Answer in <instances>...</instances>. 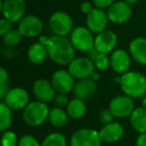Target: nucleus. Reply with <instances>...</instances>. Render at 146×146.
I'll return each instance as SVG.
<instances>
[{"label":"nucleus","mask_w":146,"mask_h":146,"mask_svg":"<svg viewBox=\"0 0 146 146\" xmlns=\"http://www.w3.org/2000/svg\"><path fill=\"white\" fill-rule=\"evenodd\" d=\"M39 42L46 47L49 58L57 64L68 65L74 59L75 48L65 36H41Z\"/></svg>","instance_id":"nucleus-1"},{"label":"nucleus","mask_w":146,"mask_h":146,"mask_svg":"<svg viewBox=\"0 0 146 146\" xmlns=\"http://www.w3.org/2000/svg\"><path fill=\"white\" fill-rule=\"evenodd\" d=\"M73 94L75 98H79L81 100H85L90 98L96 91V83L91 78L79 79L74 85Z\"/></svg>","instance_id":"nucleus-19"},{"label":"nucleus","mask_w":146,"mask_h":146,"mask_svg":"<svg viewBox=\"0 0 146 146\" xmlns=\"http://www.w3.org/2000/svg\"><path fill=\"white\" fill-rule=\"evenodd\" d=\"M110 66L118 74H124L130 67V55L124 49H116L110 56Z\"/></svg>","instance_id":"nucleus-17"},{"label":"nucleus","mask_w":146,"mask_h":146,"mask_svg":"<svg viewBox=\"0 0 146 146\" xmlns=\"http://www.w3.org/2000/svg\"><path fill=\"white\" fill-rule=\"evenodd\" d=\"M9 85L7 83H1L0 84V99L3 100L6 96V94L9 91Z\"/></svg>","instance_id":"nucleus-36"},{"label":"nucleus","mask_w":146,"mask_h":146,"mask_svg":"<svg viewBox=\"0 0 146 146\" xmlns=\"http://www.w3.org/2000/svg\"><path fill=\"white\" fill-rule=\"evenodd\" d=\"M48 106L46 103L41 101H32L27 104L23 109L22 117L23 120L29 126H39L43 124L49 116Z\"/></svg>","instance_id":"nucleus-3"},{"label":"nucleus","mask_w":146,"mask_h":146,"mask_svg":"<svg viewBox=\"0 0 146 146\" xmlns=\"http://www.w3.org/2000/svg\"><path fill=\"white\" fill-rule=\"evenodd\" d=\"M132 15L131 5L125 1H116L107 9L109 21L115 24H123L127 22Z\"/></svg>","instance_id":"nucleus-10"},{"label":"nucleus","mask_w":146,"mask_h":146,"mask_svg":"<svg viewBox=\"0 0 146 146\" xmlns=\"http://www.w3.org/2000/svg\"><path fill=\"white\" fill-rule=\"evenodd\" d=\"M120 86L124 94L131 98L143 97L146 94V77L140 72L127 71L121 75Z\"/></svg>","instance_id":"nucleus-2"},{"label":"nucleus","mask_w":146,"mask_h":146,"mask_svg":"<svg viewBox=\"0 0 146 146\" xmlns=\"http://www.w3.org/2000/svg\"><path fill=\"white\" fill-rule=\"evenodd\" d=\"M126 3H128V4H130V5H132V4H135L136 2H137L138 0H124Z\"/></svg>","instance_id":"nucleus-42"},{"label":"nucleus","mask_w":146,"mask_h":146,"mask_svg":"<svg viewBox=\"0 0 146 146\" xmlns=\"http://www.w3.org/2000/svg\"><path fill=\"white\" fill-rule=\"evenodd\" d=\"M53 101H54V104L56 105V107H60V108L65 107V106H67L69 103L68 96H67L65 93L56 94L54 99H53Z\"/></svg>","instance_id":"nucleus-31"},{"label":"nucleus","mask_w":146,"mask_h":146,"mask_svg":"<svg viewBox=\"0 0 146 146\" xmlns=\"http://www.w3.org/2000/svg\"><path fill=\"white\" fill-rule=\"evenodd\" d=\"M25 5L24 0H3L1 1V12L5 19L12 23L19 22L24 17Z\"/></svg>","instance_id":"nucleus-7"},{"label":"nucleus","mask_w":146,"mask_h":146,"mask_svg":"<svg viewBox=\"0 0 146 146\" xmlns=\"http://www.w3.org/2000/svg\"><path fill=\"white\" fill-rule=\"evenodd\" d=\"M33 93L36 99L41 102H49L54 99L55 97V89L52 83L47 81L46 79H37L33 84Z\"/></svg>","instance_id":"nucleus-16"},{"label":"nucleus","mask_w":146,"mask_h":146,"mask_svg":"<svg viewBox=\"0 0 146 146\" xmlns=\"http://www.w3.org/2000/svg\"><path fill=\"white\" fill-rule=\"evenodd\" d=\"M10 30H12V22H10L5 18L1 19V21H0V35L3 37Z\"/></svg>","instance_id":"nucleus-33"},{"label":"nucleus","mask_w":146,"mask_h":146,"mask_svg":"<svg viewBox=\"0 0 146 146\" xmlns=\"http://www.w3.org/2000/svg\"><path fill=\"white\" fill-rule=\"evenodd\" d=\"M94 69L95 65L93 61L88 59L87 57L74 58L68 64V71L73 77L77 79L90 78L92 73L94 72Z\"/></svg>","instance_id":"nucleus-8"},{"label":"nucleus","mask_w":146,"mask_h":146,"mask_svg":"<svg viewBox=\"0 0 146 146\" xmlns=\"http://www.w3.org/2000/svg\"><path fill=\"white\" fill-rule=\"evenodd\" d=\"M49 122L54 127H63L67 123L68 120V113L64 111L63 108L60 107H53L49 111L48 116Z\"/></svg>","instance_id":"nucleus-24"},{"label":"nucleus","mask_w":146,"mask_h":146,"mask_svg":"<svg viewBox=\"0 0 146 146\" xmlns=\"http://www.w3.org/2000/svg\"><path fill=\"white\" fill-rule=\"evenodd\" d=\"M8 80V73L4 68L0 69V84L1 83H7Z\"/></svg>","instance_id":"nucleus-39"},{"label":"nucleus","mask_w":146,"mask_h":146,"mask_svg":"<svg viewBox=\"0 0 146 146\" xmlns=\"http://www.w3.org/2000/svg\"><path fill=\"white\" fill-rule=\"evenodd\" d=\"M109 109L113 113L114 117L124 118L128 117L134 111L133 98L126 95H117L110 101Z\"/></svg>","instance_id":"nucleus-9"},{"label":"nucleus","mask_w":146,"mask_h":146,"mask_svg":"<svg viewBox=\"0 0 146 146\" xmlns=\"http://www.w3.org/2000/svg\"><path fill=\"white\" fill-rule=\"evenodd\" d=\"M93 63L96 69L99 71H105L110 66V56H108L106 53H99Z\"/></svg>","instance_id":"nucleus-29"},{"label":"nucleus","mask_w":146,"mask_h":146,"mask_svg":"<svg viewBox=\"0 0 146 146\" xmlns=\"http://www.w3.org/2000/svg\"><path fill=\"white\" fill-rule=\"evenodd\" d=\"M3 102L11 109H24L29 103L28 92L21 87L11 88L3 99Z\"/></svg>","instance_id":"nucleus-12"},{"label":"nucleus","mask_w":146,"mask_h":146,"mask_svg":"<svg viewBox=\"0 0 146 146\" xmlns=\"http://www.w3.org/2000/svg\"><path fill=\"white\" fill-rule=\"evenodd\" d=\"M114 2H115V0H92L94 6L99 9H108Z\"/></svg>","instance_id":"nucleus-34"},{"label":"nucleus","mask_w":146,"mask_h":146,"mask_svg":"<svg viewBox=\"0 0 146 146\" xmlns=\"http://www.w3.org/2000/svg\"><path fill=\"white\" fill-rule=\"evenodd\" d=\"M47 56H48V52H47L46 47L40 42L33 43L32 45L29 46L28 51H27V57L29 61L33 64H40L44 62Z\"/></svg>","instance_id":"nucleus-21"},{"label":"nucleus","mask_w":146,"mask_h":146,"mask_svg":"<svg viewBox=\"0 0 146 146\" xmlns=\"http://www.w3.org/2000/svg\"><path fill=\"white\" fill-rule=\"evenodd\" d=\"M90 78H91L92 80H94V81H97V80H99V78H100L99 73H96L95 71H94V72L92 73V75L90 76Z\"/></svg>","instance_id":"nucleus-40"},{"label":"nucleus","mask_w":146,"mask_h":146,"mask_svg":"<svg viewBox=\"0 0 146 146\" xmlns=\"http://www.w3.org/2000/svg\"><path fill=\"white\" fill-rule=\"evenodd\" d=\"M51 83L55 91L58 93H68L74 88V77L70 74L68 70L60 69L53 73L51 77Z\"/></svg>","instance_id":"nucleus-11"},{"label":"nucleus","mask_w":146,"mask_h":146,"mask_svg":"<svg viewBox=\"0 0 146 146\" xmlns=\"http://www.w3.org/2000/svg\"><path fill=\"white\" fill-rule=\"evenodd\" d=\"M43 29V23L40 18L35 15L24 16L18 24V30L22 36L35 37L38 36Z\"/></svg>","instance_id":"nucleus-13"},{"label":"nucleus","mask_w":146,"mask_h":146,"mask_svg":"<svg viewBox=\"0 0 146 146\" xmlns=\"http://www.w3.org/2000/svg\"><path fill=\"white\" fill-rule=\"evenodd\" d=\"M136 146H146V132L141 133L136 139Z\"/></svg>","instance_id":"nucleus-38"},{"label":"nucleus","mask_w":146,"mask_h":146,"mask_svg":"<svg viewBox=\"0 0 146 146\" xmlns=\"http://www.w3.org/2000/svg\"><path fill=\"white\" fill-rule=\"evenodd\" d=\"M41 146H67V140L60 132H52L44 138Z\"/></svg>","instance_id":"nucleus-26"},{"label":"nucleus","mask_w":146,"mask_h":146,"mask_svg":"<svg viewBox=\"0 0 146 146\" xmlns=\"http://www.w3.org/2000/svg\"><path fill=\"white\" fill-rule=\"evenodd\" d=\"M107 13L104 12L103 9L94 8L86 17V25L87 28L92 33H100L105 30L108 23Z\"/></svg>","instance_id":"nucleus-14"},{"label":"nucleus","mask_w":146,"mask_h":146,"mask_svg":"<svg viewBox=\"0 0 146 146\" xmlns=\"http://www.w3.org/2000/svg\"><path fill=\"white\" fill-rule=\"evenodd\" d=\"M113 117H114L113 113L110 111L109 108H108V109L102 110V111L99 113V120H100L101 123L104 124V125H105V124L110 123V122H112Z\"/></svg>","instance_id":"nucleus-32"},{"label":"nucleus","mask_w":146,"mask_h":146,"mask_svg":"<svg viewBox=\"0 0 146 146\" xmlns=\"http://www.w3.org/2000/svg\"><path fill=\"white\" fill-rule=\"evenodd\" d=\"M18 141L17 139L16 133L13 131H9L6 130L4 133L2 134V138H1V145L2 146H18Z\"/></svg>","instance_id":"nucleus-28"},{"label":"nucleus","mask_w":146,"mask_h":146,"mask_svg":"<svg viewBox=\"0 0 146 146\" xmlns=\"http://www.w3.org/2000/svg\"><path fill=\"white\" fill-rule=\"evenodd\" d=\"M117 44V35L111 30H104L98 33L94 39V47L100 53L108 54Z\"/></svg>","instance_id":"nucleus-15"},{"label":"nucleus","mask_w":146,"mask_h":146,"mask_svg":"<svg viewBox=\"0 0 146 146\" xmlns=\"http://www.w3.org/2000/svg\"><path fill=\"white\" fill-rule=\"evenodd\" d=\"M115 82H116L117 84H120V83H121V75L117 76V77L115 78Z\"/></svg>","instance_id":"nucleus-43"},{"label":"nucleus","mask_w":146,"mask_h":146,"mask_svg":"<svg viewBox=\"0 0 146 146\" xmlns=\"http://www.w3.org/2000/svg\"><path fill=\"white\" fill-rule=\"evenodd\" d=\"M129 53L137 63L146 65V38L136 37L129 44Z\"/></svg>","instance_id":"nucleus-20"},{"label":"nucleus","mask_w":146,"mask_h":146,"mask_svg":"<svg viewBox=\"0 0 146 146\" xmlns=\"http://www.w3.org/2000/svg\"><path fill=\"white\" fill-rule=\"evenodd\" d=\"M12 122V114L11 108H9L4 102L0 103V130L6 131L11 125Z\"/></svg>","instance_id":"nucleus-25"},{"label":"nucleus","mask_w":146,"mask_h":146,"mask_svg":"<svg viewBox=\"0 0 146 146\" xmlns=\"http://www.w3.org/2000/svg\"><path fill=\"white\" fill-rule=\"evenodd\" d=\"M130 124L135 131L140 134L146 132V109L139 107L134 109L130 115Z\"/></svg>","instance_id":"nucleus-22"},{"label":"nucleus","mask_w":146,"mask_h":146,"mask_svg":"<svg viewBox=\"0 0 146 146\" xmlns=\"http://www.w3.org/2000/svg\"><path fill=\"white\" fill-rule=\"evenodd\" d=\"M101 142L99 132L92 128H81L72 134L70 146H100Z\"/></svg>","instance_id":"nucleus-6"},{"label":"nucleus","mask_w":146,"mask_h":146,"mask_svg":"<svg viewBox=\"0 0 146 146\" xmlns=\"http://www.w3.org/2000/svg\"><path fill=\"white\" fill-rule=\"evenodd\" d=\"M123 126L118 122H110L105 124L99 131V136L102 142L113 143L120 139L123 136Z\"/></svg>","instance_id":"nucleus-18"},{"label":"nucleus","mask_w":146,"mask_h":146,"mask_svg":"<svg viewBox=\"0 0 146 146\" xmlns=\"http://www.w3.org/2000/svg\"><path fill=\"white\" fill-rule=\"evenodd\" d=\"M142 107L146 109V94L143 96V98H142Z\"/></svg>","instance_id":"nucleus-41"},{"label":"nucleus","mask_w":146,"mask_h":146,"mask_svg":"<svg viewBox=\"0 0 146 146\" xmlns=\"http://www.w3.org/2000/svg\"><path fill=\"white\" fill-rule=\"evenodd\" d=\"M49 27L55 35L66 36L73 31V21L66 12L56 11L49 18Z\"/></svg>","instance_id":"nucleus-5"},{"label":"nucleus","mask_w":146,"mask_h":146,"mask_svg":"<svg viewBox=\"0 0 146 146\" xmlns=\"http://www.w3.org/2000/svg\"><path fill=\"white\" fill-rule=\"evenodd\" d=\"M67 107V113L73 119H80L86 113V105L84 103V100L79 98H74L70 100Z\"/></svg>","instance_id":"nucleus-23"},{"label":"nucleus","mask_w":146,"mask_h":146,"mask_svg":"<svg viewBox=\"0 0 146 146\" xmlns=\"http://www.w3.org/2000/svg\"><path fill=\"white\" fill-rule=\"evenodd\" d=\"M21 33L19 32V30H10L8 33L3 36V42L7 47H14L16 45H18L21 41Z\"/></svg>","instance_id":"nucleus-27"},{"label":"nucleus","mask_w":146,"mask_h":146,"mask_svg":"<svg viewBox=\"0 0 146 146\" xmlns=\"http://www.w3.org/2000/svg\"><path fill=\"white\" fill-rule=\"evenodd\" d=\"M80 8H81V11L84 13V14H89V13L94 9L93 6H92V4L90 2H88V1L82 2L81 5H80Z\"/></svg>","instance_id":"nucleus-35"},{"label":"nucleus","mask_w":146,"mask_h":146,"mask_svg":"<svg viewBox=\"0 0 146 146\" xmlns=\"http://www.w3.org/2000/svg\"><path fill=\"white\" fill-rule=\"evenodd\" d=\"M87 53V58L88 59H90L91 61H93L94 62V60H95L96 58H97V56L99 55V51L97 50V49L95 48V47H93L92 49H90L88 52H86Z\"/></svg>","instance_id":"nucleus-37"},{"label":"nucleus","mask_w":146,"mask_h":146,"mask_svg":"<svg viewBox=\"0 0 146 146\" xmlns=\"http://www.w3.org/2000/svg\"><path fill=\"white\" fill-rule=\"evenodd\" d=\"M94 37L87 27H76L71 32L70 41L73 47L81 52H88L94 47Z\"/></svg>","instance_id":"nucleus-4"},{"label":"nucleus","mask_w":146,"mask_h":146,"mask_svg":"<svg viewBox=\"0 0 146 146\" xmlns=\"http://www.w3.org/2000/svg\"><path fill=\"white\" fill-rule=\"evenodd\" d=\"M18 146H41L39 144L38 140L32 135H29V134H26V135H23L20 137L18 141Z\"/></svg>","instance_id":"nucleus-30"}]
</instances>
